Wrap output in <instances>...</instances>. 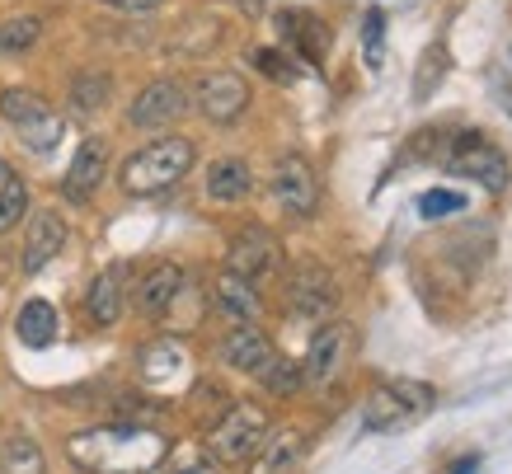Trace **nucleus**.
I'll return each instance as SVG.
<instances>
[{"label": "nucleus", "instance_id": "obj_31", "mask_svg": "<svg viewBox=\"0 0 512 474\" xmlns=\"http://www.w3.org/2000/svg\"><path fill=\"white\" fill-rule=\"evenodd\" d=\"M381 33H386V15L381 10H372L367 15V29H362V38H367V66H381Z\"/></svg>", "mask_w": 512, "mask_h": 474}, {"label": "nucleus", "instance_id": "obj_33", "mask_svg": "<svg viewBox=\"0 0 512 474\" xmlns=\"http://www.w3.org/2000/svg\"><path fill=\"white\" fill-rule=\"evenodd\" d=\"M231 5H240L245 15H259V5H264V0H231Z\"/></svg>", "mask_w": 512, "mask_h": 474}, {"label": "nucleus", "instance_id": "obj_8", "mask_svg": "<svg viewBox=\"0 0 512 474\" xmlns=\"http://www.w3.org/2000/svg\"><path fill=\"white\" fill-rule=\"evenodd\" d=\"M268 188H273V202L287 216H296V221L315 216V207H320V179H315L306 155H282L278 165H273V184Z\"/></svg>", "mask_w": 512, "mask_h": 474}, {"label": "nucleus", "instance_id": "obj_1", "mask_svg": "<svg viewBox=\"0 0 512 474\" xmlns=\"http://www.w3.org/2000/svg\"><path fill=\"white\" fill-rule=\"evenodd\" d=\"M66 456L85 474H151L170 456V442L141 423H109V428L76 432L66 442Z\"/></svg>", "mask_w": 512, "mask_h": 474}, {"label": "nucleus", "instance_id": "obj_28", "mask_svg": "<svg viewBox=\"0 0 512 474\" xmlns=\"http://www.w3.org/2000/svg\"><path fill=\"white\" fill-rule=\"evenodd\" d=\"M442 71H447V52H442V47H433V52L423 57V66H419V80H414V99H428V90H437Z\"/></svg>", "mask_w": 512, "mask_h": 474}, {"label": "nucleus", "instance_id": "obj_5", "mask_svg": "<svg viewBox=\"0 0 512 474\" xmlns=\"http://www.w3.org/2000/svg\"><path fill=\"white\" fill-rule=\"evenodd\" d=\"M264 437H268V413L259 404H231L226 418L212 428V456L221 465H245Z\"/></svg>", "mask_w": 512, "mask_h": 474}, {"label": "nucleus", "instance_id": "obj_13", "mask_svg": "<svg viewBox=\"0 0 512 474\" xmlns=\"http://www.w3.org/2000/svg\"><path fill=\"white\" fill-rule=\"evenodd\" d=\"M278 254H282V245H278V235H273V230L245 226L231 240V273H240V277L254 282V277H264V273L278 268Z\"/></svg>", "mask_w": 512, "mask_h": 474}, {"label": "nucleus", "instance_id": "obj_26", "mask_svg": "<svg viewBox=\"0 0 512 474\" xmlns=\"http://www.w3.org/2000/svg\"><path fill=\"white\" fill-rule=\"evenodd\" d=\"M38 38H43V19L38 15H15V19L0 24V52H10V57L29 52Z\"/></svg>", "mask_w": 512, "mask_h": 474}, {"label": "nucleus", "instance_id": "obj_9", "mask_svg": "<svg viewBox=\"0 0 512 474\" xmlns=\"http://www.w3.org/2000/svg\"><path fill=\"white\" fill-rule=\"evenodd\" d=\"M287 306L292 315H306V320H320L339 306V282L329 268L320 263H296L292 277H287Z\"/></svg>", "mask_w": 512, "mask_h": 474}, {"label": "nucleus", "instance_id": "obj_2", "mask_svg": "<svg viewBox=\"0 0 512 474\" xmlns=\"http://www.w3.org/2000/svg\"><path fill=\"white\" fill-rule=\"evenodd\" d=\"M193 160H198L193 141L174 132V137L146 141L141 151L127 155V160H123V174H118V184H123L132 198H156V193L174 188L179 179H188Z\"/></svg>", "mask_w": 512, "mask_h": 474}, {"label": "nucleus", "instance_id": "obj_16", "mask_svg": "<svg viewBox=\"0 0 512 474\" xmlns=\"http://www.w3.org/2000/svg\"><path fill=\"white\" fill-rule=\"evenodd\" d=\"M123 301H127V263H109L104 273L90 282V296H85V310H90L94 324H118L123 315Z\"/></svg>", "mask_w": 512, "mask_h": 474}, {"label": "nucleus", "instance_id": "obj_29", "mask_svg": "<svg viewBox=\"0 0 512 474\" xmlns=\"http://www.w3.org/2000/svg\"><path fill=\"white\" fill-rule=\"evenodd\" d=\"M419 212L433 221V216H447V212H461V193H447V188H433V193H423Z\"/></svg>", "mask_w": 512, "mask_h": 474}, {"label": "nucleus", "instance_id": "obj_19", "mask_svg": "<svg viewBox=\"0 0 512 474\" xmlns=\"http://www.w3.org/2000/svg\"><path fill=\"white\" fill-rule=\"evenodd\" d=\"M217 310L235 324H254L259 320V291H254V282L226 268V273L217 277Z\"/></svg>", "mask_w": 512, "mask_h": 474}, {"label": "nucleus", "instance_id": "obj_21", "mask_svg": "<svg viewBox=\"0 0 512 474\" xmlns=\"http://www.w3.org/2000/svg\"><path fill=\"white\" fill-rule=\"evenodd\" d=\"M57 306L52 301H24V310H19L15 320V334L24 348H52L57 343Z\"/></svg>", "mask_w": 512, "mask_h": 474}, {"label": "nucleus", "instance_id": "obj_23", "mask_svg": "<svg viewBox=\"0 0 512 474\" xmlns=\"http://www.w3.org/2000/svg\"><path fill=\"white\" fill-rule=\"evenodd\" d=\"M278 24H282V33H287L292 43H301L306 62H320V57H325V24H320V19L287 10V15H278Z\"/></svg>", "mask_w": 512, "mask_h": 474}, {"label": "nucleus", "instance_id": "obj_14", "mask_svg": "<svg viewBox=\"0 0 512 474\" xmlns=\"http://www.w3.org/2000/svg\"><path fill=\"white\" fill-rule=\"evenodd\" d=\"M273 357H278V352H273L268 334L254 329V324H235L231 334H226V343H221V362L235 371H245V376H259Z\"/></svg>", "mask_w": 512, "mask_h": 474}, {"label": "nucleus", "instance_id": "obj_18", "mask_svg": "<svg viewBox=\"0 0 512 474\" xmlns=\"http://www.w3.org/2000/svg\"><path fill=\"white\" fill-rule=\"evenodd\" d=\"M306 451V437L296 428H282V432H268L259 451H254V470L249 474H292L296 460Z\"/></svg>", "mask_w": 512, "mask_h": 474}, {"label": "nucleus", "instance_id": "obj_12", "mask_svg": "<svg viewBox=\"0 0 512 474\" xmlns=\"http://www.w3.org/2000/svg\"><path fill=\"white\" fill-rule=\"evenodd\" d=\"M104 174H109V141H104V137L80 141L76 160H71V169H66V179H62L66 202H76V207H85V202H90L94 193H99V184H104Z\"/></svg>", "mask_w": 512, "mask_h": 474}, {"label": "nucleus", "instance_id": "obj_34", "mask_svg": "<svg viewBox=\"0 0 512 474\" xmlns=\"http://www.w3.org/2000/svg\"><path fill=\"white\" fill-rule=\"evenodd\" d=\"M184 474H212V470H207V465H193V470H184Z\"/></svg>", "mask_w": 512, "mask_h": 474}, {"label": "nucleus", "instance_id": "obj_30", "mask_svg": "<svg viewBox=\"0 0 512 474\" xmlns=\"http://www.w3.org/2000/svg\"><path fill=\"white\" fill-rule=\"evenodd\" d=\"M254 66H259L268 80H292L296 76L292 62H287L282 52H273V47H259V52H254Z\"/></svg>", "mask_w": 512, "mask_h": 474}, {"label": "nucleus", "instance_id": "obj_7", "mask_svg": "<svg viewBox=\"0 0 512 474\" xmlns=\"http://www.w3.org/2000/svg\"><path fill=\"white\" fill-rule=\"evenodd\" d=\"M451 174H461V179H475L480 188L489 193H503L508 188V155L498 151L494 141H484L480 132H461V137L451 141V155H447Z\"/></svg>", "mask_w": 512, "mask_h": 474}, {"label": "nucleus", "instance_id": "obj_3", "mask_svg": "<svg viewBox=\"0 0 512 474\" xmlns=\"http://www.w3.org/2000/svg\"><path fill=\"white\" fill-rule=\"evenodd\" d=\"M437 404L428 381H381L362 404V428L367 432H404Z\"/></svg>", "mask_w": 512, "mask_h": 474}, {"label": "nucleus", "instance_id": "obj_27", "mask_svg": "<svg viewBox=\"0 0 512 474\" xmlns=\"http://www.w3.org/2000/svg\"><path fill=\"white\" fill-rule=\"evenodd\" d=\"M259 381L268 385V395H296V390H301V367H296V362H287V357H273V362H268L264 371H259Z\"/></svg>", "mask_w": 512, "mask_h": 474}, {"label": "nucleus", "instance_id": "obj_20", "mask_svg": "<svg viewBox=\"0 0 512 474\" xmlns=\"http://www.w3.org/2000/svg\"><path fill=\"white\" fill-rule=\"evenodd\" d=\"M249 193H254V174H249L245 160L226 155L207 169V198L212 202H245Z\"/></svg>", "mask_w": 512, "mask_h": 474}, {"label": "nucleus", "instance_id": "obj_32", "mask_svg": "<svg viewBox=\"0 0 512 474\" xmlns=\"http://www.w3.org/2000/svg\"><path fill=\"white\" fill-rule=\"evenodd\" d=\"M113 10H127V15H151V10H160L165 0H109Z\"/></svg>", "mask_w": 512, "mask_h": 474}, {"label": "nucleus", "instance_id": "obj_24", "mask_svg": "<svg viewBox=\"0 0 512 474\" xmlns=\"http://www.w3.org/2000/svg\"><path fill=\"white\" fill-rule=\"evenodd\" d=\"M0 474H47V460L38 451V442L10 437V442L0 446Z\"/></svg>", "mask_w": 512, "mask_h": 474}, {"label": "nucleus", "instance_id": "obj_4", "mask_svg": "<svg viewBox=\"0 0 512 474\" xmlns=\"http://www.w3.org/2000/svg\"><path fill=\"white\" fill-rule=\"evenodd\" d=\"M0 113H5V123L15 127L19 141H24L29 151H38V155L57 151V141H62V113L47 104L43 94L5 90L0 94Z\"/></svg>", "mask_w": 512, "mask_h": 474}, {"label": "nucleus", "instance_id": "obj_15", "mask_svg": "<svg viewBox=\"0 0 512 474\" xmlns=\"http://www.w3.org/2000/svg\"><path fill=\"white\" fill-rule=\"evenodd\" d=\"M66 245V221L57 212H33L29 235H24V273H43L47 263L62 254Z\"/></svg>", "mask_w": 512, "mask_h": 474}, {"label": "nucleus", "instance_id": "obj_25", "mask_svg": "<svg viewBox=\"0 0 512 474\" xmlns=\"http://www.w3.org/2000/svg\"><path fill=\"white\" fill-rule=\"evenodd\" d=\"M113 94V80L104 76V71H80L76 80H71V104L80 108V113H99V108L109 104Z\"/></svg>", "mask_w": 512, "mask_h": 474}, {"label": "nucleus", "instance_id": "obj_6", "mask_svg": "<svg viewBox=\"0 0 512 474\" xmlns=\"http://www.w3.org/2000/svg\"><path fill=\"white\" fill-rule=\"evenodd\" d=\"M348 357H353V324H343V320L320 324L311 338V348H306V362H301V381L311 385V390L339 385Z\"/></svg>", "mask_w": 512, "mask_h": 474}, {"label": "nucleus", "instance_id": "obj_17", "mask_svg": "<svg viewBox=\"0 0 512 474\" xmlns=\"http://www.w3.org/2000/svg\"><path fill=\"white\" fill-rule=\"evenodd\" d=\"M179 291H184V268H179V263H156L151 273L141 277L137 310L146 320H156V315H165V310L179 301Z\"/></svg>", "mask_w": 512, "mask_h": 474}, {"label": "nucleus", "instance_id": "obj_22", "mask_svg": "<svg viewBox=\"0 0 512 474\" xmlns=\"http://www.w3.org/2000/svg\"><path fill=\"white\" fill-rule=\"evenodd\" d=\"M24 212H29V188H24V179L15 174L10 160H0V230L19 226Z\"/></svg>", "mask_w": 512, "mask_h": 474}, {"label": "nucleus", "instance_id": "obj_10", "mask_svg": "<svg viewBox=\"0 0 512 474\" xmlns=\"http://www.w3.org/2000/svg\"><path fill=\"white\" fill-rule=\"evenodd\" d=\"M193 99H198V113L207 118V123L226 127L249 108V85H245L240 71H207V76L198 80Z\"/></svg>", "mask_w": 512, "mask_h": 474}, {"label": "nucleus", "instance_id": "obj_11", "mask_svg": "<svg viewBox=\"0 0 512 474\" xmlns=\"http://www.w3.org/2000/svg\"><path fill=\"white\" fill-rule=\"evenodd\" d=\"M184 113H188V90H184V85H179V80H151V85L132 99V108H127V123L156 132V127L179 123Z\"/></svg>", "mask_w": 512, "mask_h": 474}]
</instances>
